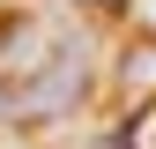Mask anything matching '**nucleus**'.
<instances>
[{"instance_id":"obj_1","label":"nucleus","mask_w":156,"mask_h":149,"mask_svg":"<svg viewBox=\"0 0 156 149\" xmlns=\"http://www.w3.org/2000/svg\"><path fill=\"white\" fill-rule=\"evenodd\" d=\"M134 149H156V104L141 112V119H134Z\"/></svg>"}]
</instances>
